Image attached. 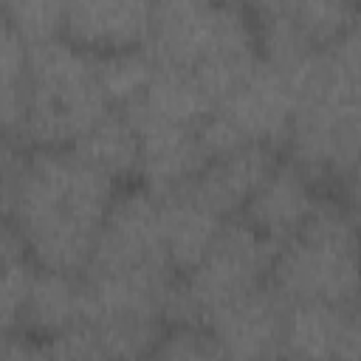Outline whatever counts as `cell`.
I'll list each match as a JSON object with an SVG mask.
<instances>
[{
	"label": "cell",
	"mask_w": 361,
	"mask_h": 361,
	"mask_svg": "<svg viewBox=\"0 0 361 361\" xmlns=\"http://www.w3.org/2000/svg\"><path fill=\"white\" fill-rule=\"evenodd\" d=\"M3 214L39 268L85 274L118 195L110 175L76 149L3 141Z\"/></svg>",
	"instance_id": "6da1fadb"
},
{
	"label": "cell",
	"mask_w": 361,
	"mask_h": 361,
	"mask_svg": "<svg viewBox=\"0 0 361 361\" xmlns=\"http://www.w3.org/2000/svg\"><path fill=\"white\" fill-rule=\"evenodd\" d=\"M147 51L161 68L189 71L214 107L262 62L251 8L212 0L155 3Z\"/></svg>",
	"instance_id": "7a4b0ae2"
},
{
	"label": "cell",
	"mask_w": 361,
	"mask_h": 361,
	"mask_svg": "<svg viewBox=\"0 0 361 361\" xmlns=\"http://www.w3.org/2000/svg\"><path fill=\"white\" fill-rule=\"evenodd\" d=\"M110 110L96 54L65 34L28 45V104L20 138L25 149H71Z\"/></svg>",
	"instance_id": "3957f363"
},
{
	"label": "cell",
	"mask_w": 361,
	"mask_h": 361,
	"mask_svg": "<svg viewBox=\"0 0 361 361\" xmlns=\"http://www.w3.org/2000/svg\"><path fill=\"white\" fill-rule=\"evenodd\" d=\"M271 288L288 302H361V226L347 200L322 195L307 223L276 248Z\"/></svg>",
	"instance_id": "277c9868"
},
{
	"label": "cell",
	"mask_w": 361,
	"mask_h": 361,
	"mask_svg": "<svg viewBox=\"0 0 361 361\" xmlns=\"http://www.w3.org/2000/svg\"><path fill=\"white\" fill-rule=\"evenodd\" d=\"M285 147L288 158L316 183L347 180L361 164V85L327 51L296 85V113Z\"/></svg>",
	"instance_id": "5b68a950"
},
{
	"label": "cell",
	"mask_w": 361,
	"mask_h": 361,
	"mask_svg": "<svg viewBox=\"0 0 361 361\" xmlns=\"http://www.w3.org/2000/svg\"><path fill=\"white\" fill-rule=\"evenodd\" d=\"M276 245L243 217L226 220L206 257L186 271L166 299L169 327H203L223 305L268 285Z\"/></svg>",
	"instance_id": "8992f818"
},
{
	"label": "cell",
	"mask_w": 361,
	"mask_h": 361,
	"mask_svg": "<svg viewBox=\"0 0 361 361\" xmlns=\"http://www.w3.org/2000/svg\"><path fill=\"white\" fill-rule=\"evenodd\" d=\"M296 113V87L276 68L259 62L257 71L200 124L203 149L212 158L248 144L279 147L288 141Z\"/></svg>",
	"instance_id": "52a82bcc"
},
{
	"label": "cell",
	"mask_w": 361,
	"mask_h": 361,
	"mask_svg": "<svg viewBox=\"0 0 361 361\" xmlns=\"http://www.w3.org/2000/svg\"><path fill=\"white\" fill-rule=\"evenodd\" d=\"M85 274L180 276L166 254L161 231V206L149 189H118Z\"/></svg>",
	"instance_id": "ba28073f"
},
{
	"label": "cell",
	"mask_w": 361,
	"mask_h": 361,
	"mask_svg": "<svg viewBox=\"0 0 361 361\" xmlns=\"http://www.w3.org/2000/svg\"><path fill=\"white\" fill-rule=\"evenodd\" d=\"M288 302L268 285L217 307L203 327L231 361H276L282 358Z\"/></svg>",
	"instance_id": "9c48e42d"
},
{
	"label": "cell",
	"mask_w": 361,
	"mask_h": 361,
	"mask_svg": "<svg viewBox=\"0 0 361 361\" xmlns=\"http://www.w3.org/2000/svg\"><path fill=\"white\" fill-rule=\"evenodd\" d=\"M124 113L135 124V133H138V141H141L138 180L155 197L186 186L209 164L200 133L195 127H183V124L155 118V116H149L138 107H127Z\"/></svg>",
	"instance_id": "30bf717a"
},
{
	"label": "cell",
	"mask_w": 361,
	"mask_h": 361,
	"mask_svg": "<svg viewBox=\"0 0 361 361\" xmlns=\"http://www.w3.org/2000/svg\"><path fill=\"white\" fill-rule=\"evenodd\" d=\"M282 361H361V305H288Z\"/></svg>",
	"instance_id": "8fae6325"
},
{
	"label": "cell",
	"mask_w": 361,
	"mask_h": 361,
	"mask_svg": "<svg viewBox=\"0 0 361 361\" xmlns=\"http://www.w3.org/2000/svg\"><path fill=\"white\" fill-rule=\"evenodd\" d=\"M319 197V183L296 161L279 158L248 200L243 220L279 248L307 223Z\"/></svg>",
	"instance_id": "7c38bea8"
},
{
	"label": "cell",
	"mask_w": 361,
	"mask_h": 361,
	"mask_svg": "<svg viewBox=\"0 0 361 361\" xmlns=\"http://www.w3.org/2000/svg\"><path fill=\"white\" fill-rule=\"evenodd\" d=\"M276 149L265 144H248L234 152L212 158L195 180H189V192L203 200L223 220L243 217L248 200L276 166Z\"/></svg>",
	"instance_id": "4fadbf2b"
},
{
	"label": "cell",
	"mask_w": 361,
	"mask_h": 361,
	"mask_svg": "<svg viewBox=\"0 0 361 361\" xmlns=\"http://www.w3.org/2000/svg\"><path fill=\"white\" fill-rule=\"evenodd\" d=\"M155 3H68L65 37L90 54L147 45Z\"/></svg>",
	"instance_id": "5bb4252c"
},
{
	"label": "cell",
	"mask_w": 361,
	"mask_h": 361,
	"mask_svg": "<svg viewBox=\"0 0 361 361\" xmlns=\"http://www.w3.org/2000/svg\"><path fill=\"white\" fill-rule=\"evenodd\" d=\"M87 305L90 299L85 274L39 268L20 316V330L42 341L54 338L71 327L85 324Z\"/></svg>",
	"instance_id": "9a60e30c"
},
{
	"label": "cell",
	"mask_w": 361,
	"mask_h": 361,
	"mask_svg": "<svg viewBox=\"0 0 361 361\" xmlns=\"http://www.w3.org/2000/svg\"><path fill=\"white\" fill-rule=\"evenodd\" d=\"M158 206H161V231H164L166 254L175 271L183 276L206 257L226 220L217 212H212L203 200H197L189 192V186L161 195Z\"/></svg>",
	"instance_id": "2e32d148"
},
{
	"label": "cell",
	"mask_w": 361,
	"mask_h": 361,
	"mask_svg": "<svg viewBox=\"0 0 361 361\" xmlns=\"http://www.w3.org/2000/svg\"><path fill=\"white\" fill-rule=\"evenodd\" d=\"M76 149L87 164L110 175L116 183L118 180H133L138 178L141 166V141L135 133V124L130 116L118 107H110L79 141Z\"/></svg>",
	"instance_id": "e0dca14e"
},
{
	"label": "cell",
	"mask_w": 361,
	"mask_h": 361,
	"mask_svg": "<svg viewBox=\"0 0 361 361\" xmlns=\"http://www.w3.org/2000/svg\"><path fill=\"white\" fill-rule=\"evenodd\" d=\"M130 107H138L155 118L195 127V130H200V124L214 113L212 99L206 96V90L197 85V79L189 71L161 68V65L155 68V76H152L147 93Z\"/></svg>",
	"instance_id": "ac0fdd59"
},
{
	"label": "cell",
	"mask_w": 361,
	"mask_h": 361,
	"mask_svg": "<svg viewBox=\"0 0 361 361\" xmlns=\"http://www.w3.org/2000/svg\"><path fill=\"white\" fill-rule=\"evenodd\" d=\"M28 104V42L0 20V118L3 141H17Z\"/></svg>",
	"instance_id": "d6986e66"
},
{
	"label": "cell",
	"mask_w": 361,
	"mask_h": 361,
	"mask_svg": "<svg viewBox=\"0 0 361 361\" xmlns=\"http://www.w3.org/2000/svg\"><path fill=\"white\" fill-rule=\"evenodd\" d=\"M155 59L147 51V45L138 48H121V51H104L96 54V71H99V85L110 102V107H130L135 104L152 76H155Z\"/></svg>",
	"instance_id": "ffe728a7"
},
{
	"label": "cell",
	"mask_w": 361,
	"mask_h": 361,
	"mask_svg": "<svg viewBox=\"0 0 361 361\" xmlns=\"http://www.w3.org/2000/svg\"><path fill=\"white\" fill-rule=\"evenodd\" d=\"M0 257H3V285H0V316H3V330L17 333L20 330V316L25 307V299L31 293L34 276L39 265L31 259L25 243L14 231L11 223H3V237H0Z\"/></svg>",
	"instance_id": "44dd1931"
},
{
	"label": "cell",
	"mask_w": 361,
	"mask_h": 361,
	"mask_svg": "<svg viewBox=\"0 0 361 361\" xmlns=\"http://www.w3.org/2000/svg\"><path fill=\"white\" fill-rule=\"evenodd\" d=\"M293 17L316 48H330L358 17V3L347 0H290Z\"/></svg>",
	"instance_id": "7402d4cb"
},
{
	"label": "cell",
	"mask_w": 361,
	"mask_h": 361,
	"mask_svg": "<svg viewBox=\"0 0 361 361\" xmlns=\"http://www.w3.org/2000/svg\"><path fill=\"white\" fill-rule=\"evenodd\" d=\"M68 6L51 0H8L3 3V20L28 42H45L65 34Z\"/></svg>",
	"instance_id": "603a6c76"
},
{
	"label": "cell",
	"mask_w": 361,
	"mask_h": 361,
	"mask_svg": "<svg viewBox=\"0 0 361 361\" xmlns=\"http://www.w3.org/2000/svg\"><path fill=\"white\" fill-rule=\"evenodd\" d=\"M152 361H231L206 327H169Z\"/></svg>",
	"instance_id": "cb8c5ba5"
},
{
	"label": "cell",
	"mask_w": 361,
	"mask_h": 361,
	"mask_svg": "<svg viewBox=\"0 0 361 361\" xmlns=\"http://www.w3.org/2000/svg\"><path fill=\"white\" fill-rule=\"evenodd\" d=\"M45 347L51 361H113L90 330V324H79L54 338H45Z\"/></svg>",
	"instance_id": "d4e9b609"
},
{
	"label": "cell",
	"mask_w": 361,
	"mask_h": 361,
	"mask_svg": "<svg viewBox=\"0 0 361 361\" xmlns=\"http://www.w3.org/2000/svg\"><path fill=\"white\" fill-rule=\"evenodd\" d=\"M324 51H327V56H330L350 79H355V82L361 85V8H358L355 23H353L330 48H324Z\"/></svg>",
	"instance_id": "484cf974"
},
{
	"label": "cell",
	"mask_w": 361,
	"mask_h": 361,
	"mask_svg": "<svg viewBox=\"0 0 361 361\" xmlns=\"http://www.w3.org/2000/svg\"><path fill=\"white\" fill-rule=\"evenodd\" d=\"M0 361H51V355L42 338L17 330V333H6Z\"/></svg>",
	"instance_id": "4316f807"
},
{
	"label": "cell",
	"mask_w": 361,
	"mask_h": 361,
	"mask_svg": "<svg viewBox=\"0 0 361 361\" xmlns=\"http://www.w3.org/2000/svg\"><path fill=\"white\" fill-rule=\"evenodd\" d=\"M344 183H347V206L353 209V214H355V220L361 226V164L355 166V172Z\"/></svg>",
	"instance_id": "83f0119b"
},
{
	"label": "cell",
	"mask_w": 361,
	"mask_h": 361,
	"mask_svg": "<svg viewBox=\"0 0 361 361\" xmlns=\"http://www.w3.org/2000/svg\"><path fill=\"white\" fill-rule=\"evenodd\" d=\"M276 361H282V358H276Z\"/></svg>",
	"instance_id": "f1b7e54d"
},
{
	"label": "cell",
	"mask_w": 361,
	"mask_h": 361,
	"mask_svg": "<svg viewBox=\"0 0 361 361\" xmlns=\"http://www.w3.org/2000/svg\"><path fill=\"white\" fill-rule=\"evenodd\" d=\"M358 305H361V302H358Z\"/></svg>",
	"instance_id": "f546056e"
},
{
	"label": "cell",
	"mask_w": 361,
	"mask_h": 361,
	"mask_svg": "<svg viewBox=\"0 0 361 361\" xmlns=\"http://www.w3.org/2000/svg\"><path fill=\"white\" fill-rule=\"evenodd\" d=\"M149 361H152V358H149Z\"/></svg>",
	"instance_id": "4dcf8cb0"
}]
</instances>
